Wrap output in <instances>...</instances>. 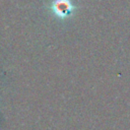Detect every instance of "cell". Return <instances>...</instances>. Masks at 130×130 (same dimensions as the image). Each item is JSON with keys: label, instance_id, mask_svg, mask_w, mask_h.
<instances>
[{"label": "cell", "instance_id": "6da1fadb", "mask_svg": "<svg viewBox=\"0 0 130 130\" xmlns=\"http://www.w3.org/2000/svg\"><path fill=\"white\" fill-rule=\"evenodd\" d=\"M52 11L60 18L69 17L75 10V6L70 0H55L52 4Z\"/></svg>", "mask_w": 130, "mask_h": 130}]
</instances>
